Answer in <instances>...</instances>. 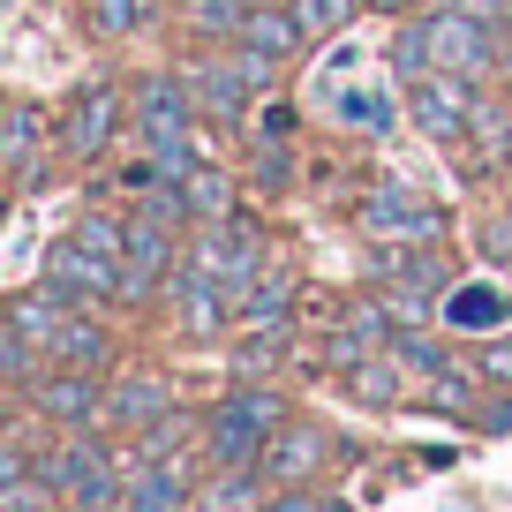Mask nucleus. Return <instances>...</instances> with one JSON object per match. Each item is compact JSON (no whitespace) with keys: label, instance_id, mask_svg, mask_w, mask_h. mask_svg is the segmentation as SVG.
I'll list each match as a JSON object with an SVG mask.
<instances>
[{"label":"nucleus","instance_id":"nucleus-11","mask_svg":"<svg viewBox=\"0 0 512 512\" xmlns=\"http://www.w3.org/2000/svg\"><path fill=\"white\" fill-rule=\"evenodd\" d=\"M46 151H61V121H46L38 98H8V136H0V159L16 174V189L46 181Z\"/></svg>","mask_w":512,"mask_h":512},{"label":"nucleus","instance_id":"nucleus-26","mask_svg":"<svg viewBox=\"0 0 512 512\" xmlns=\"http://www.w3.org/2000/svg\"><path fill=\"white\" fill-rule=\"evenodd\" d=\"M68 234H76L83 249H98V256H113V264H121V256H128V211H113V204H83L76 219H68Z\"/></svg>","mask_w":512,"mask_h":512},{"label":"nucleus","instance_id":"nucleus-9","mask_svg":"<svg viewBox=\"0 0 512 512\" xmlns=\"http://www.w3.org/2000/svg\"><path fill=\"white\" fill-rule=\"evenodd\" d=\"M166 317H174V332L189 339V347H211V339L234 332V294L211 287L189 264H174V272H166Z\"/></svg>","mask_w":512,"mask_h":512},{"label":"nucleus","instance_id":"nucleus-31","mask_svg":"<svg viewBox=\"0 0 512 512\" xmlns=\"http://www.w3.org/2000/svg\"><path fill=\"white\" fill-rule=\"evenodd\" d=\"M354 8H362V0H294V16H302V38H309V46L339 38V23H347Z\"/></svg>","mask_w":512,"mask_h":512},{"label":"nucleus","instance_id":"nucleus-15","mask_svg":"<svg viewBox=\"0 0 512 512\" xmlns=\"http://www.w3.org/2000/svg\"><path fill=\"white\" fill-rule=\"evenodd\" d=\"M196 482H204V460H144L128 475L121 512H196Z\"/></svg>","mask_w":512,"mask_h":512},{"label":"nucleus","instance_id":"nucleus-23","mask_svg":"<svg viewBox=\"0 0 512 512\" xmlns=\"http://www.w3.org/2000/svg\"><path fill=\"white\" fill-rule=\"evenodd\" d=\"M53 362L98 369V377H106V369H113V324H98V309H76L68 332H61V347H53Z\"/></svg>","mask_w":512,"mask_h":512},{"label":"nucleus","instance_id":"nucleus-5","mask_svg":"<svg viewBox=\"0 0 512 512\" xmlns=\"http://www.w3.org/2000/svg\"><path fill=\"white\" fill-rule=\"evenodd\" d=\"M422 16H430V68H460V76L505 68V23L460 16V8H422Z\"/></svg>","mask_w":512,"mask_h":512},{"label":"nucleus","instance_id":"nucleus-20","mask_svg":"<svg viewBox=\"0 0 512 512\" xmlns=\"http://www.w3.org/2000/svg\"><path fill=\"white\" fill-rule=\"evenodd\" d=\"M264 497H272L264 467H204L196 482V512H264Z\"/></svg>","mask_w":512,"mask_h":512},{"label":"nucleus","instance_id":"nucleus-17","mask_svg":"<svg viewBox=\"0 0 512 512\" xmlns=\"http://www.w3.org/2000/svg\"><path fill=\"white\" fill-rule=\"evenodd\" d=\"M83 302H68V294H53L46 279H31V287H16L8 294V309H0V324H16L23 339H38V347H61V332H68V317H76Z\"/></svg>","mask_w":512,"mask_h":512},{"label":"nucleus","instance_id":"nucleus-38","mask_svg":"<svg viewBox=\"0 0 512 512\" xmlns=\"http://www.w3.org/2000/svg\"><path fill=\"white\" fill-rule=\"evenodd\" d=\"M317 512H362V505H347V497H317Z\"/></svg>","mask_w":512,"mask_h":512},{"label":"nucleus","instance_id":"nucleus-7","mask_svg":"<svg viewBox=\"0 0 512 512\" xmlns=\"http://www.w3.org/2000/svg\"><path fill=\"white\" fill-rule=\"evenodd\" d=\"M38 279H46L53 294H68V302H83V309H121V264H113V256H98V249H83L76 234H61V241L46 249Z\"/></svg>","mask_w":512,"mask_h":512},{"label":"nucleus","instance_id":"nucleus-2","mask_svg":"<svg viewBox=\"0 0 512 512\" xmlns=\"http://www.w3.org/2000/svg\"><path fill=\"white\" fill-rule=\"evenodd\" d=\"M121 128H136V106H128L121 83H113V76L76 83V98L61 106V159H68V166H98V159H113Z\"/></svg>","mask_w":512,"mask_h":512},{"label":"nucleus","instance_id":"nucleus-13","mask_svg":"<svg viewBox=\"0 0 512 512\" xmlns=\"http://www.w3.org/2000/svg\"><path fill=\"white\" fill-rule=\"evenodd\" d=\"M264 445H272V430L249 422L226 392L204 407V467H264Z\"/></svg>","mask_w":512,"mask_h":512},{"label":"nucleus","instance_id":"nucleus-28","mask_svg":"<svg viewBox=\"0 0 512 512\" xmlns=\"http://www.w3.org/2000/svg\"><path fill=\"white\" fill-rule=\"evenodd\" d=\"M384 61H392V83H422L430 76V16L422 23H400V31H392V46H384Z\"/></svg>","mask_w":512,"mask_h":512},{"label":"nucleus","instance_id":"nucleus-16","mask_svg":"<svg viewBox=\"0 0 512 512\" xmlns=\"http://www.w3.org/2000/svg\"><path fill=\"white\" fill-rule=\"evenodd\" d=\"M339 384H347V400H354V407H369V415H392V407L422 400V392H415L422 377H415V369H407L392 347L369 354V362H354V369H339Z\"/></svg>","mask_w":512,"mask_h":512},{"label":"nucleus","instance_id":"nucleus-34","mask_svg":"<svg viewBox=\"0 0 512 512\" xmlns=\"http://www.w3.org/2000/svg\"><path fill=\"white\" fill-rule=\"evenodd\" d=\"M287 174H294V151L279 144V136H264V151H256V181H264V189H279Z\"/></svg>","mask_w":512,"mask_h":512},{"label":"nucleus","instance_id":"nucleus-30","mask_svg":"<svg viewBox=\"0 0 512 512\" xmlns=\"http://www.w3.org/2000/svg\"><path fill=\"white\" fill-rule=\"evenodd\" d=\"M226 400H234V407H241V415H249V422H264V430H279V422H294V407H287V392H279V384H234Z\"/></svg>","mask_w":512,"mask_h":512},{"label":"nucleus","instance_id":"nucleus-25","mask_svg":"<svg viewBox=\"0 0 512 512\" xmlns=\"http://www.w3.org/2000/svg\"><path fill=\"white\" fill-rule=\"evenodd\" d=\"M249 23V0H181V31L196 46H234Z\"/></svg>","mask_w":512,"mask_h":512},{"label":"nucleus","instance_id":"nucleus-32","mask_svg":"<svg viewBox=\"0 0 512 512\" xmlns=\"http://www.w3.org/2000/svg\"><path fill=\"white\" fill-rule=\"evenodd\" d=\"M482 264H512V204L482 211Z\"/></svg>","mask_w":512,"mask_h":512},{"label":"nucleus","instance_id":"nucleus-4","mask_svg":"<svg viewBox=\"0 0 512 512\" xmlns=\"http://www.w3.org/2000/svg\"><path fill=\"white\" fill-rule=\"evenodd\" d=\"M23 415L53 422V430H98V422H106V377H98V369L53 362L46 377L23 392Z\"/></svg>","mask_w":512,"mask_h":512},{"label":"nucleus","instance_id":"nucleus-36","mask_svg":"<svg viewBox=\"0 0 512 512\" xmlns=\"http://www.w3.org/2000/svg\"><path fill=\"white\" fill-rule=\"evenodd\" d=\"M317 497H324V490H279V482H272L264 512H317Z\"/></svg>","mask_w":512,"mask_h":512},{"label":"nucleus","instance_id":"nucleus-10","mask_svg":"<svg viewBox=\"0 0 512 512\" xmlns=\"http://www.w3.org/2000/svg\"><path fill=\"white\" fill-rule=\"evenodd\" d=\"M437 324H445V332H460V339H497V332L512 324V287H505L497 272L452 279L445 302H437Z\"/></svg>","mask_w":512,"mask_h":512},{"label":"nucleus","instance_id":"nucleus-6","mask_svg":"<svg viewBox=\"0 0 512 512\" xmlns=\"http://www.w3.org/2000/svg\"><path fill=\"white\" fill-rule=\"evenodd\" d=\"M128 106H136V128H128L136 144H159V136H181V128L204 121L189 68H144V76L128 83Z\"/></svg>","mask_w":512,"mask_h":512},{"label":"nucleus","instance_id":"nucleus-1","mask_svg":"<svg viewBox=\"0 0 512 512\" xmlns=\"http://www.w3.org/2000/svg\"><path fill=\"white\" fill-rule=\"evenodd\" d=\"M287 61H264V53L249 46H211L189 61V83H196V113H204L211 128H241L256 113V98L272 91V76Z\"/></svg>","mask_w":512,"mask_h":512},{"label":"nucleus","instance_id":"nucleus-8","mask_svg":"<svg viewBox=\"0 0 512 512\" xmlns=\"http://www.w3.org/2000/svg\"><path fill=\"white\" fill-rule=\"evenodd\" d=\"M332 460H339V437L332 430H317V422H279L272 430V445H264V475L279 482V490H317L324 475H332Z\"/></svg>","mask_w":512,"mask_h":512},{"label":"nucleus","instance_id":"nucleus-37","mask_svg":"<svg viewBox=\"0 0 512 512\" xmlns=\"http://www.w3.org/2000/svg\"><path fill=\"white\" fill-rule=\"evenodd\" d=\"M362 8H377V16H407V8H422V0H362Z\"/></svg>","mask_w":512,"mask_h":512},{"label":"nucleus","instance_id":"nucleus-12","mask_svg":"<svg viewBox=\"0 0 512 512\" xmlns=\"http://www.w3.org/2000/svg\"><path fill=\"white\" fill-rule=\"evenodd\" d=\"M181 407V392H174V377L166 369H121V377H106V422L113 430H151L159 415H174Z\"/></svg>","mask_w":512,"mask_h":512},{"label":"nucleus","instance_id":"nucleus-14","mask_svg":"<svg viewBox=\"0 0 512 512\" xmlns=\"http://www.w3.org/2000/svg\"><path fill=\"white\" fill-rule=\"evenodd\" d=\"M392 309L369 294V302H354V309H339V324H324V362L332 369H354V362H369V354H384L392 347Z\"/></svg>","mask_w":512,"mask_h":512},{"label":"nucleus","instance_id":"nucleus-22","mask_svg":"<svg viewBox=\"0 0 512 512\" xmlns=\"http://www.w3.org/2000/svg\"><path fill=\"white\" fill-rule=\"evenodd\" d=\"M151 16H159V0H76L83 38H98V46H121V38H136Z\"/></svg>","mask_w":512,"mask_h":512},{"label":"nucleus","instance_id":"nucleus-39","mask_svg":"<svg viewBox=\"0 0 512 512\" xmlns=\"http://www.w3.org/2000/svg\"><path fill=\"white\" fill-rule=\"evenodd\" d=\"M505 76H512V16H505Z\"/></svg>","mask_w":512,"mask_h":512},{"label":"nucleus","instance_id":"nucleus-24","mask_svg":"<svg viewBox=\"0 0 512 512\" xmlns=\"http://www.w3.org/2000/svg\"><path fill=\"white\" fill-rule=\"evenodd\" d=\"M181 196H189V219L196 226H219V219H234V211H241V181L226 174V166H196V174L181 181Z\"/></svg>","mask_w":512,"mask_h":512},{"label":"nucleus","instance_id":"nucleus-35","mask_svg":"<svg viewBox=\"0 0 512 512\" xmlns=\"http://www.w3.org/2000/svg\"><path fill=\"white\" fill-rule=\"evenodd\" d=\"M430 8H460V16H482V23H505L512 0H430Z\"/></svg>","mask_w":512,"mask_h":512},{"label":"nucleus","instance_id":"nucleus-21","mask_svg":"<svg viewBox=\"0 0 512 512\" xmlns=\"http://www.w3.org/2000/svg\"><path fill=\"white\" fill-rule=\"evenodd\" d=\"M467 136H475V166L482 174H505L512 166V98H497V91H482L475 98V113H467Z\"/></svg>","mask_w":512,"mask_h":512},{"label":"nucleus","instance_id":"nucleus-18","mask_svg":"<svg viewBox=\"0 0 512 512\" xmlns=\"http://www.w3.org/2000/svg\"><path fill=\"white\" fill-rule=\"evenodd\" d=\"M234 46L264 53V61H294V53L309 46V38H302V16H294V0H256V8H249V23H241V38H234Z\"/></svg>","mask_w":512,"mask_h":512},{"label":"nucleus","instance_id":"nucleus-3","mask_svg":"<svg viewBox=\"0 0 512 512\" xmlns=\"http://www.w3.org/2000/svg\"><path fill=\"white\" fill-rule=\"evenodd\" d=\"M354 226H362V241H445L452 219L415 181H377V189L354 204Z\"/></svg>","mask_w":512,"mask_h":512},{"label":"nucleus","instance_id":"nucleus-33","mask_svg":"<svg viewBox=\"0 0 512 512\" xmlns=\"http://www.w3.org/2000/svg\"><path fill=\"white\" fill-rule=\"evenodd\" d=\"M482 377H490V392H512V339H482Z\"/></svg>","mask_w":512,"mask_h":512},{"label":"nucleus","instance_id":"nucleus-29","mask_svg":"<svg viewBox=\"0 0 512 512\" xmlns=\"http://www.w3.org/2000/svg\"><path fill=\"white\" fill-rule=\"evenodd\" d=\"M339 121L362 128L369 144H377V136H392V91H347V98H339Z\"/></svg>","mask_w":512,"mask_h":512},{"label":"nucleus","instance_id":"nucleus-19","mask_svg":"<svg viewBox=\"0 0 512 512\" xmlns=\"http://www.w3.org/2000/svg\"><path fill=\"white\" fill-rule=\"evenodd\" d=\"M482 392H490L482 362H460V354H452V362L422 384V407H430V415H452V422H475L482 415Z\"/></svg>","mask_w":512,"mask_h":512},{"label":"nucleus","instance_id":"nucleus-27","mask_svg":"<svg viewBox=\"0 0 512 512\" xmlns=\"http://www.w3.org/2000/svg\"><path fill=\"white\" fill-rule=\"evenodd\" d=\"M0 512H68V490L53 475H0Z\"/></svg>","mask_w":512,"mask_h":512}]
</instances>
